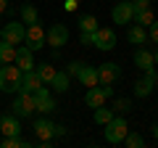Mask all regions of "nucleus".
Wrapping results in <instances>:
<instances>
[{"instance_id": "nucleus-33", "label": "nucleus", "mask_w": 158, "mask_h": 148, "mask_svg": "<svg viewBox=\"0 0 158 148\" xmlns=\"http://www.w3.org/2000/svg\"><path fill=\"white\" fill-rule=\"evenodd\" d=\"M77 6H79V0H66V3H63L66 11H77Z\"/></svg>"}, {"instance_id": "nucleus-4", "label": "nucleus", "mask_w": 158, "mask_h": 148, "mask_svg": "<svg viewBox=\"0 0 158 148\" xmlns=\"http://www.w3.org/2000/svg\"><path fill=\"white\" fill-rule=\"evenodd\" d=\"M92 45L98 50H113L116 48V32L111 27H98L92 32Z\"/></svg>"}, {"instance_id": "nucleus-10", "label": "nucleus", "mask_w": 158, "mask_h": 148, "mask_svg": "<svg viewBox=\"0 0 158 148\" xmlns=\"http://www.w3.org/2000/svg\"><path fill=\"white\" fill-rule=\"evenodd\" d=\"M156 80H158V74H156V66H153V69H148V72H145V77H142V80L135 82V95H137V98H148V95L153 93Z\"/></svg>"}, {"instance_id": "nucleus-32", "label": "nucleus", "mask_w": 158, "mask_h": 148, "mask_svg": "<svg viewBox=\"0 0 158 148\" xmlns=\"http://www.w3.org/2000/svg\"><path fill=\"white\" fill-rule=\"evenodd\" d=\"M116 111H121V114H127V111H129V101H127V98H121V101H116Z\"/></svg>"}, {"instance_id": "nucleus-23", "label": "nucleus", "mask_w": 158, "mask_h": 148, "mask_svg": "<svg viewBox=\"0 0 158 148\" xmlns=\"http://www.w3.org/2000/svg\"><path fill=\"white\" fill-rule=\"evenodd\" d=\"M156 21V16H153V8H142V11L135 13V24H140V27H150V24Z\"/></svg>"}, {"instance_id": "nucleus-28", "label": "nucleus", "mask_w": 158, "mask_h": 148, "mask_svg": "<svg viewBox=\"0 0 158 148\" xmlns=\"http://www.w3.org/2000/svg\"><path fill=\"white\" fill-rule=\"evenodd\" d=\"M79 29L92 34V32L98 29V19H95V16H82V19H79Z\"/></svg>"}, {"instance_id": "nucleus-3", "label": "nucleus", "mask_w": 158, "mask_h": 148, "mask_svg": "<svg viewBox=\"0 0 158 148\" xmlns=\"http://www.w3.org/2000/svg\"><path fill=\"white\" fill-rule=\"evenodd\" d=\"M24 42H27L29 50H42V48L48 45V40H45V29H42V24H40V21L27 24V37H24Z\"/></svg>"}, {"instance_id": "nucleus-22", "label": "nucleus", "mask_w": 158, "mask_h": 148, "mask_svg": "<svg viewBox=\"0 0 158 148\" xmlns=\"http://www.w3.org/2000/svg\"><path fill=\"white\" fill-rule=\"evenodd\" d=\"M50 87L56 93H66L69 90V72H56V77L50 80Z\"/></svg>"}, {"instance_id": "nucleus-19", "label": "nucleus", "mask_w": 158, "mask_h": 148, "mask_svg": "<svg viewBox=\"0 0 158 148\" xmlns=\"http://www.w3.org/2000/svg\"><path fill=\"white\" fill-rule=\"evenodd\" d=\"M127 40H129L132 45H142V42L148 40V29L140 27V24H135V27L127 29Z\"/></svg>"}, {"instance_id": "nucleus-38", "label": "nucleus", "mask_w": 158, "mask_h": 148, "mask_svg": "<svg viewBox=\"0 0 158 148\" xmlns=\"http://www.w3.org/2000/svg\"><path fill=\"white\" fill-rule=\"evenodd\" d=\"M153 61H156V66H158V50H156V53H153Z\"/></svg>"}, {"instance_id": "nucleus-31", "label": "nucleus", "mask_w": 158, "mask_h": 148, "mask_svg": "<svg viewBox=\"0 0 158 148\" xmlns=\"http://www.w3.org/2000/svg\"><path fill=\"white\" fill-rule=\"evenodd\" d=\"M79 69H82V61H71L66 72H69V77H77V74H79Z\"/></svg>"}, {"instance_id": "nucleus-17", "label": "nucleus", "mask_w": 158, "mask_h": 148, "mask_svg": "<svg viewBox=\"0 0 158 148\" xmlns=\"http://www.w3.org/2000/svg\"><path fill=\"white\" fill-rule=\"evenodd\" d=\"M0 132L3 137H11V135H21V124H19V116H0Z\"/></svg>"}, {"instance_id": "nucleus-15", "label": "nucleus", "mask_w": 158, "mask_h": 148, "mask_svg": "<svg viewBox=\"0 0 158 148\" xmlns=\"http://www.w3.org/2000/svg\"><path fill=\"white\" fill-rule=\"evenodd\" d=\"M106 101H108V95H106V90H103L100 85H95V87H87V95H85V103L90 108H98V106H106Z\"/></svg>"}, {"instance_id": "nucleus-34", "label": "nucleus", "mask_w": 158, "mask_h": 148, "mask_svg": "<svg viewBox=\"0 0 158 148\" xmlns=\"http://www.w3.org/2000/svg\"><path fill=\"white\" fill-rule=\"evenodd\" d=\"M79 40H82V45H92V34H90V32H82Z\"/></svg>"}, {"instance_id": "nucleus-6", "label": "nucleus", "mask_w": 158, "mask_h": 148, "mask_svg": "<svg viewBox=\"0 0 158 148\" xmlns=\"http://www.w3.org/2000/svg\"><path fill=\"white\" fill-rule=\"evenodd\" d=\"M11 108H13L16 116H32L34 111H37V108H34V95L32 93H19L16 101L11 103Z\"/></svg>"}, {"instance_id": "nucleus-21", "label": "nucleus", "mask_w": 158, "mask_h": 148, "mask_svg": "<svg viewBox=\"0 0 158 148\" xmlns=\"http://www.w3.org/2000/svg\"><path fill=\"white\" fill-rule=\"evenodd\" d=\"M34 72H37L40 74V80H42V82H45V85H50V80H53V77H56V72H58V69L56 66H53V63H40V66H37V63H34Z\"/></svg>"}, {"instance_id": "nucleus-24", "label": "nucleus", "mask_w": 158, "mask_h": 148, "mask_svg": "<svg viewBox=\"0 0 158 148\" xmlns=\"http://www.w3.org/2000/svg\"><path fill=\"white\" fill-rule=\"evenodd\" d=\"M19 13H21V24H34L37 21V8H34L32 3H24Z\"/></svg>"}, {"instance_id": "nucleus-18", "label": "nucleus", "mask_w": 158, "mask_h": 148, "mask_svg": "<svg viewBox=\"0 0 158 148\" xmlns=\"http://www.w3.org/2000/svg\"><path fill=\"white\" fill-rule=\"evenodd\" d=\"M135 66L137 69H142V72H148V69H153L156 66V61H153V53L148 50V48H137V53H135Z\"/></svg>"}, {"instance_id": "nucleus-12", "label": "nucleus", "mask_w": 158, "mask_h": 148, "mask_svg": "<svg viewBox=\"0 0 158 148\" xmlns=\"http://www.w3.org/2000/svg\"><path fill=\"white\" fill-rule=\"evenodd\" d=\"M13 63H16L21 72H29V69H34V50H29L27 45H16V58H13Z\"/></svg>"}, {"instance_id": "nucleus-5", "label": "nucleus", "mask_w": 158, "mask_h": 148, "mask_svg": "<svg viewBox=\"0 0 158 148\" xmlns=\"http://www.w3.org/2000/svg\"><path fill=\"white\" fill-rule=\"evenodd\" d=\"M32 95H34V108H37L40 114H45V116H48V114H53V111H56V98L50 95V90H48L45 85L37 87Z\"/></svg>"}, {"instance_id": "nucleus-13", "label": "nucleus", "mask_w": 158, "mask_h": 148, "mask_svg": "<svg viewBox=\"0 0 158 148\" xmlns=\"http://www.w3.org/2000/svg\"><path fill=\"white\" fill-rule=\"evenodd\" d=\"M53 130H56V124H53L48 116H42V119L34 122V135L40 137V143H45V146L53 140Z\"/></svg>"}, {"instance_id": "nucleus-2", "label": "nucleus", "mask_w": 158, "mask_h": 148, "mask_svg": "<svg viewBox=\"0 0 158 148\" xmlns=\"http://www.w3.org/2000/svg\"><path fill=\"white\" fill-rule=\"evenodd\" d=\"M106 140L108 143H121L124 140V135L129 132V124H127V119L124 116H113L111 122H106Z\"/></svg>"}, {"instance_id": "nucleus-7", "label": "nucleus", "mask_w": 158, "mask_h": 148, "mask_svg": "<svg viewBox=\"0 0 158 148\" xmlns=\"http://www.w3.org/2000/svg\"><path fill=\"white\" fill-rule=\"evenodd\" d=\"M24 37H27V24L21 21H8L3 27V40H8L11 45H21Z\"/></svg>"}, {"instance_id": "nucleus-8", "label": "nucleus", "mask_w": 158, "mask_h": 148, "mask_svg": "<svg viewBox=\"0 0 158 148\" xmlns=\"http://www.w3.org/2000/svg\"><path fill=\"white\" fill-rule=\"evenodd\" d=\"M45 40H48L50 48H63L69 42V27L66 24H53V27L45 32Z\"/></svg>"}, {"instance_id": "nucleus-25", "label": "nucleus", "mask_w": 158, "mask_h": 148, "mask_svg": "<svg viewBox=\"0 0 158 148\" xmlns=\"http://www.w3.org/2000/svg\"><path fill=\"white\" fill-rule=\"evenodd\" d=\"M121 143H124V146H129V148H142V146H145V137L129 130V132L124 135V140H121Z\"/></svg>"}, {"instance_id": "nucleus-35", "label": "nucleus", "mask_w": 158, "mask_h": 148, "mask_svg": "<svg viewBox=\"0 0 158 148\" xmlns=\"http://www.w3.org/2000/svg\"><path fill=\"white\" fill-rule=\"evenodd\" d=\"M61 135H66V127H63V124H56V130H53V137H61Z\"/></svg>"}, {"instance_id": "nucleus-37", "label": "nucleus", "mask_w": 158, "mask_h": 148, "mask_svg": "<svg viewBox=\"0 0 158 148\" xmlns=\"http://www.w3.org/2000/svg\"><path fill=\"white\" fill-rule=\"evenodd\" d=\"M153 137H156V140H158V122H156V124H153Z\"/></svg>"}, {"instance_id": "nucleus-11", "label": "nucleus", "mask_w": 158, "mask_h": 148, "mask_svg": "<svg viewBox=\"0 0 158 148\" xmlns=\"http://www.w3.org/2000/svg\"><path fill=\"white\" fill-rule=\"evenodd\" d=\"M118 77H121V66H118V63L108 61V63H100V66H98V82H100V85H113Z\"/></svg>"}, {"instance_id": "nucleus-39", "label": "nucleus", "mask_w": 158, "mask_h": 148, "mask_svg": "<svg viewBox=\"0 0 158 148\" xmlns=\"http://www.w3.org/2000/svg\"><path fill=\"white\" fill-rule=\"evenodd\" d=\"M0 37H3V27H0Z\"/></svg>"}, {"instance_id": "nucleus-9", "label": "nucleus", "mask_w": 158, "mask_h": 148, "mask_svg": "<svg viewBox=\"0 0 158 148\" xmlns=\"http://www.w3.org/2000/svg\"><path fill=\"white\" fill-rule=\"evenodd\" d=\"M111 19H113V24H132V19H135L132 0H121V3H116L113 11H111Z\"/></svg>"}, {"instance_id": "nucleus-27", "label": "nucleus", "mask_w": 158, "mask_h": 148, "mask_svg": "<svg viewBox=\"0 0 158 148\" xmlns=\"http://www.w3.org/2000/svg\"><path fill=\"white\" fill-rule=\"evenodd\" d=\"M113 119V108H106V106H98L95 108V122L98 124H106V122Z\"/></svg>"}, {"instance_id": "nucleus-20", "label": "nucleus", "mask_w": 158, "mask_h": 148, "mask_svg": "<svg viewBox=\"0 0 158 148\" xmlns=\"http://www.w3.org/2000/svg\"><path fill=\"white\" fill-rule=\"evenodd\" d=\"M13 58H16V45H11L8 40L0 37V66L3 63H13Z\"/></svg>"}, {"instance_id": "nucleus-1", "label": "nucleus", "mask_w": 158, "mask_h": 148, "mask_svg": "<svg viewBox=\"0 0 158 148\" xmlns=\"http://www.w3.org/2000/svg\"><path fill=\"white\" fill-rule=\"evenodd\" d=\"M24 72L16 63H3L0 66V93H19Z\"/></svg>"}, {"instance_id": "nucleus-36", "label": "nucleus", "mask_w": 158, "mask_h": 148, "mask_svg": "<svg viewBox=\"0 0 158 148\" xmlns=\"http://www.w3.org/2000/svg\"><path fill=\"white\" fill-rule=\"evenodd\" d=\"M8 11V0H0V13H6Z\"/></svg>"}, {"instance_id": "nucleus-30", "label": "nucleus", "mask_w": 158, "mask_h": 148, "mask_svg": "<svg viewBox=\"0 0 158 148\" xmlns=\"http://www.w3.org/2000/svg\"><path fill=\"white\" fill-rule=\"evenodd\" d=\"M148 37H150V40L158 45V21H153L150 27H148Z\"/></svg>"}, {"instance_id": "nucleus-16", "label": "nucleus", "mask_w": 158, "mask_h": 148, "mask_svg": "<svg viewBox=\"0 0 158 148\" xmlns=\"http://www.w3.org/2000/svg\"><path fill=\"white\" fill-rule=\"evenodd\" d=\"M77 80L82 82V87H95V85H100V82H98V66H87V63H82Z\"/></svg>"}, {"instance_id": "nucleus-26", "label": "nucleus", "mask_w": 158, "mask_h": 148, "mask_svg": "<svg viewBox=\"0 0 158 148\" xmlns=\"http://www.w3.org/2000/svg\"><path fill=\"white\" fill-rule=\"evenodd\" d=\"M0 148H27V140L21 135H11V137H3Z\"/></svg>"}, {"instance_id": "nucleus-29", "label": "nucleus", "mask_w": 158, "mask_h": 148, "mask_svg": "<svg viewBox=\"0 0 158 148\" xmlns=\"http://www.w3.org/2000/svg\"><path fill=\"white\" fill-rule=\"evenodd\" d=\"M150 6H153V0H132V8H135V13L142 11V8H150Z\"/></svg>"}, {"instance_id": "nucleus-14", "label": "nucleus", "mask_w": 158, "mask_h": 148, "mask_svg": "<svg viewBox=\"0 0 158 148\" xmlns=\"http://www.w3.org/2000/svg\"><path fill=\"white\" fill-rule=\"evenodd\" d=\"M45 82L40 80V74L34 72V69H29V72H24L21 77V87H19V93H34L37 87H42Z\"/></svg>"}]
</instances>
